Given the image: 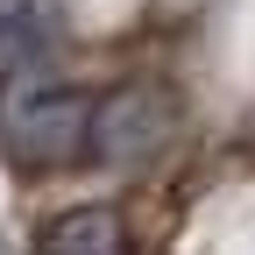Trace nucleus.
I'll list each match as a JSON object with an SVG mask.
<instances>
[{
    "label": "nucleus",
    "mask_w": 255,
    "mask_h": 255,
    "mask_svg": "<svg viewBox=\"0 0 255 255\" xmlns=\"http://www.w3.org/2000/svg\"><path fill=\"white\" fill-rule=\"evenodd\" d=\"M0 149L21 170H64L92 156V100L50 71L0 78Z\"/></svg>",
    "instance_id": "nucleus-1"
},
{
    "label": "nucleus",
    "mask_w": 255,
    "mask_h": 255,
    "mask_svg": "<svg viewBox=\"0 0 255 255\" xmlns=\"http://www.w3.org/2000/svg\"><path fill=\"white\" fill-rule=\"evenodd\" d=\"M170 100L156 85H121L114 100L92 107V156L100 163H149L170 142Z\"/></svg>",
    "instance_id": "nucleus-2"
},
{
    "label": "nucleus",
    "mask_w": 255,
    "mask_h": 255,
    "mask_svg": "<svg viewBox=\"0 0 255 255\" xmlns=\"http://www.w3.org/2000/svg\"><path fill=\"white\" fill-rule=\"evenodd\" d=\"M43 50H50V14L36 0H0V78L36 71Z\"/></svg>",
    "instance_id": "nucleus-4"
},
{
    "label": "nucleus",
    "mask_w": 255,
    "mask_h": 255,
    "mask_svg": "<svg viewBox=\"0 0 255 255\" xmlns=\"http://www.w3.org/2000/svg\"><path fill=\"white\" fill-rule=\"evenodd\" d=\"M36 248L43 255H128V227H121L114 206H71L43 227Z\"/></svg>",
    "instance_id": "nucleus-3"
}]
</instances>
